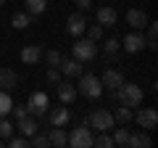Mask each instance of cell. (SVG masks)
I'll list each match as a JSON object with an SVG mask.
<instances>
[{"label":"cell","mask_w":158,"mask_h":148,"mask_svg":"<svg viewBox=\"0 0 158 148\" xmlns=\"http://www.w3.org/2000/svg\"><path fill=\"white\" fill-rule=\"evenodd\" d=\"M48 119H50V124H53V127H63V124H69L71 114H69L66 103H63V106H58V108H53L50 114H48Z\"/></svg>","instance_id":"15"},{"label":"cell","mask_w":158,"mask_h":148,"mask_svg":"<svg viewBox=\"0 0 158 148\" xmlns=\"http://www.w3.org/2000/svg\"><path fill=\"white\" fill-rule=\"evenodd\" d=\"M103 87H108V90H116V87H121V82H124V74L118 72V69H106V72H103Z\"/></svg>","instance_id":"13"},{"label":"cell","mask_w":158,"mask_h":148,"mask_svg":"<svg viewBox=\"0 0 158 148\" xmlns=\"http://www.w3.org/2000/svg\"><path fill=\"white\" fill-rule=\"evenodd\" d=\"M150 135L148 132H137V135H129V143L127 146H132V148H150Z\"/></svg>","instance_id":"21"},{"label":"cell","mask_w":158,"mask_h":148,"mask_svg":"<svg viewBox=\"0 0 158 148\" xmlns=\"http://www.w3.org/2000/svg\"><path fill=\"white\" fill-rule=\"evenodd\" d=\"M11 106H13V101H11V95H8V90H0V116L11 114Z\"/></svg>","instance_id":"25"},{"label":"cell","mask_w":158,"mask_h":148,"mask_svg":"<svg viewBox=\"0 0 158 148\" xmlns=\"http://www.w3.org/2000/svg\"><path fill=\"white\" fill-rule=\"evenodd\" d=\"M85 29H87V19H85V13H82V11L71 13V16L66 19V32L71 34V37H82Z\"/></svg>","instance_id":"8"},{"label":"cell","mask_w":158,"mask_h":148,"mask_svg":"<svg viewBox=\"0 0 158 148\" xmlns=\"http://www.w3.org/2000/svg\"><path fill=\"white\" fill-rule=\"evenodd\" d=\"M48 140H50V146H66V132L61 130V127H53V130H48Z\"/></svg>","instance_id":"22"},{"label":"cell","mask_w":158,"mask_h":148,"mask_svg":"<svg viewBox=\"0 0 158 148\" xmlns=\"http://www.w3.org/2000/svg\"><path fill=\"white\" fill-rule=\"evenodd\" d=\"M24 6H27V13L34 19V16L48 11V0H24Z\"/></svg>","instance_id":"20"},{"label":"cell","mask_w":158,"mask_h":148,"mask_svg":"<svg viewBox=\"0 0 158 148\" xmlns=\"http://www.w3.org/2000/svg\"><path fill=\"white\" fill-rule=\"evenodd\" d=\"M71 53H74V58H77V61H82V63H85V61H92V58L98 56V42L90 40V37H77Z\"/></svg>","instance_id":"4"},{"label":"cell","mask_w":158,"mask_h":148,"mask_svg":"<svg viewBox=\"0 0 158 148\" xmlns=\"http://www.w3.org/2000/svg\"><path fill=\"white\" fill-rule=\"evenodd\" d=\"M56 93H58V101L61 103H74V98H77V87L71 85V82H66V80H61V82H56Z\"/></svg>","instance_id":"11"},{"label":"cell","mask_w":158,"mask_h":148,"mask_svg":"<svg viewBox=\"0 0 158 148\" xmlns=\"http://www.w3.org/2000/svg\"><path fill=\"white\" fill-rule=\"evenodd\" d=\"M8 146H11V148H27L29 140L24 135H11V137H8Z\"/></svg>","instance_id":"32"},{"label":"cell","mask_w":158,"mask_h":148,"mask_svg":"<svg viewBox=\"0 0 158 148\" xmlns=\"http://www.w3.org/2000/svg\"><path fill=\"white\" fill-rule=\"evenodd\" d=\"M16 122H19V124H16V130L21 132L24 137H32L34 132H37V119H34L32 114H29V116H24V119H16Z\"/></svg>","instance_id":"19"},{"label":"cell","mask_w":158,"mask_h":148,"mask_svg":"<svg viewBox=\"0 0 158 148\" xmlns=\"http://www.w3.org/2000/svg\"><path fill=\"white\" fill-rule=\"evenodd\" d=\"M45 61H48V66H61V61H63V53L58 50V48H50V50L45 53Z\"/></svg>","instance_id":"26"},{"label":"cell","mask_w":158,"mask_h":148,"mask_svg":"<svg viewBox=\"0 0 158 148\" xmlns=\"http://www.w3.org/2000/svg\"><path fill=\"white\" fill-rule=\"evenodd\" d=\"M132 119H135L142 130H156V124H158V111H156V108H140V111L132 114Z\"/></svg>","instance_id":"7"},{"label":"cell","mask_w":158,"mask_h":148,"mask_svg":"<svg viewBox=\"0 0 158 148\" xmlns=\"http://www.w3.org/2000/svg\"><path fill=\"white\" fill-rule=\"evenodd\" d=\"M3 3H6V0H0V6H3Z\"/></svg>","instance_id":"36"},{"label":"cell","mask_w":158,"mask_h":148,"mask_svg":"<svg viewBox=\"0 0 158 148\" xmlns=\"http://www.w3.org/2000/svg\"><path fill=\"white\" fill-rule=\"evenodd\" d=\"M11 111L16 114V119H24V116H29V108H27V103H16V106H11Z\"/></svg>","instance_id":"34"},{"label":"cell","mask_w":158,"mask_h":148,"mask_svg":"<svg viewBox=\"0 0 158 148\" xmlns=\"http://www.w3.org/2000/svg\"><path fill=\"white\" fill-rule=\"evenodd\" d=\"M129 135H132V132L127 130V127L113 130V146H127V143H129Z\"/></svg>","instance_id":"27"},{"label":"cell","mask_w":158,"mask_h":148,"mask_svg":"<svg viewBox=\"0 0 158 148\" xmlns=\"http://www.w3.org/2000/svg\"><path fill=\"white\" fill-rule=\"evenodd\" d=\"M66 146L71 148H90L92 146V130L87 122H82L79 127H74L71 135H66Z\"/></svg>","instance_id":"2"},{"label":"cell","mask_w":158,"mask_h":148,"mask_svg":"<svg viewBox=\"0 0 158 148\" xmlns=\"http://www.w3.org/2000/svg\"><path fill=\"white\" fill-rule=\"evenodd\" d=\"M121 48H124L127 53H140L142 48H145V34H142L140 29H137V32H129L124 37V45Z\"/></svg>","instance_id":"9"},{"label":"cell","mask_w":158,"mask_h":148,"mask_svg":"<svg viewBox=\"0 0 158 148\" xmlns=\"http://www.w3.org/2000/svg\"><path fill=\"white\" fill-rule=\"evenodd\" d=\"M132 114H135V111H132L129 106H124V103H121V108H116V114H113V122L127 124V122H132Z\"/></svg>","instance_id":"23"},{"label":"cell","mask_w":158,"mask_h":148,"mask_svg":"<svg viewBox=\"0 0 158 148\" xmlns=\"http://www.w3.org/2000/svg\"><path fill=\"white\" fill-rule=\"evenodd\" d=\"M40 58H42V48L40 45H24L21 48V61L24 63L34 66V63H40Z\"/></svg>","instance_id":"16"},{"label":"cell","mask_w":158,"mask_h":148,"mask_svg":"<svg viewBox=\"0 0 158 148\" xmlns=\"http://www.w3.org/2000/svg\"><path fill=\"white\" fill-rule=\"evenodd\" d=\"M61 74H66V77H79V74H82V61H77V58H63L61 61Z\"/></svg>","instance_id":"18"},{"label":"cell","mask_w":158,"mask_h":148,"mask_svg":"<svg viewBox=\"0 0 158 148\" xmlns=\"http://www.w3.org/2000/svg\"><path fill=\"white\" fill-rule=\"evenodd\" d=\"M29 146H34V148H48V146H50V140H48V135H37V132H34L32 140H29Z\"/></svg>","instance_id":"31"},{"label":"cell","mask_w":158,"mask_h":148,"mask_svg":"<svg viewBox=\"0 0 158 148\" xmlns=\"http://www.w3.org/2000/svg\"><path fill=\"white\" fill-rule=\"evenodd\" d=\"M11 24H13V29H27L29 24H32V16H29V13H13Z\"/></svg>","instance_id":"24"},{"label":"cell","mask_w":158,"mask_h":148,"mask_svg":"<svg viewBox=\"0 0 158 148\" xmlns=\"http://www.w3.org/2000/svg\"><path fill=\"white\" fill-rule=\"evenodd\" d=\"M85 122L90 124V130H98V132L113 130V114H111V111H106V108H95Z\"/></svg>","instance_id":"5"},{"label":"cell","mask_w":158,"mask_h":148,"mask_svg":"<svg viewBox=\"0 0 158 148\" xmlns=\"http://www.w3.org/2000/svg\"><path fill=\"white\" fill-rule=\"evenodd\" d=\"M13 135V124L6 119V116H0V140H8Z\"/></svg>","instance_id":"29"},{"label":"cell","mask_w":158,"mask_h":148,"mask_svg":"<svg viewBox=\"0 0 158 148\" xmlns=\"http://www.w3.org/2000/svg\"><path fill=\"white\" fill-rule=\"evenodd\" d=\"M92 146H98V148H113V137L106 135V132H100L98 137H92Z\"/></svg>","instance_id":"28"},{"label":"cell","mask_w":158,"mask_h":148,"mask_svg":"<svg viewBox=\"0 0 158 148\" xmlns=\"http://www.w3.org/2000/svg\"><path fill=\"white\" fill-rule=\"evenodd\" d=\"M0 146H3V140H0Z\"/></svg>","instance_id":"37"},{"label":"cell","mask_w":158,"mask_h":148,"mask_svg":"<svg viewBox=\"0 0 158 148\" xmlns=\"http://www.w3.org/2000/svg\"><path fill=\"white\" fill-rule=\"evenodd\" d=\"M113 95L124 103V106H129V108L142 106V87L135 85V82H121V87H116Z\"/></svg>","instance_id":"1"},{"label":"cell","mask_w":158,"mask_h":148,"mask_svg":"<svg viewBox=\"0 0 158 148\" xmlns=\"http://www.w3.org/2000/svg\"><path fill=\"white\" fill-rule=\"evenodd\" d=\"M45 80L50 82V85L61 82V69H58V66H50V69H48V74H45Z\"/></svg>","instance_id":"33"},{"label":"cell","mask_w":158,"mask_h":148,"mask_svg":"<svg viewBox=\"0 0 158 148\" xmlns=\"http://www.w3.org/2000/svg\"><path fill=\"white\" fill-rule=\"evenodd\" d=\"M118 50H121V42H118L116 37H108V40L103 42V53H106V61H108V63H116Z\"/></svg>","instance_id":"17"},{"label":"cell","mask_w":158,"mask_h":148,"mask_svg":"<svg viewBox=\"0 0 158 148\" xmlns=\"http://www.w3.org/2000/svg\"><path fill=\"white\" fill-rule=\"evenodd\" d=\"M74 3H77V8H79L82 13H85V11H90V8H92V0H74Z\"/></svg>","instance_id":"35"},{"label":"cell","mask_w":158,"mask_h":148,"mask_svg":"<svg viewBox=\"0 0 158 148\" xmlns=\"http://www.w3.org/2000/svg\"><path fill=\"white\" fill-rule=\"evenodd\" d=\"M103 29H106V27H100V24H92V27H87L85 29V32H87V37H90V40H103Z\"/></svg>","instance_id":"30"},{"label":"cell","mask_w":158,"mask_h":148,"mask_svg":"<svg viewBox=\"0 0 158 148\" xmlns=\"http://www.w3.org/2000/svg\"><path fill=\"white\" fill-rule=\"evenodd\" d=\"M27 108H29V114H32V116H45L48 108H50V101H48L45 93H32L29 101H27Z\"/></svg>","instance_id":"6"},{"label":"cell","mask_w":158,"mask_h":148,"mask_svg":"<svg viewBox=\"0 0 158 148\" xmlns=\"http://www.w3.org/2000/svg\"><path fill=\"white\" fill-rule=\"evenodd\" d=\"M19 85V74L8 66H0V90H13Z\"/></svg>","instance_id":"14"},{"label":"cell","mask_w":158,"mask_h":148,"mask_svg":"<svg viewBox=\"0 0 158 148\" xmlns=\"http://www.w3.org/2000/svg\"><path fill=\"white\" fill-rule=\"evenodd\" d=\"M148 21H150V19H148V13L142 11V8H129V11H127V24H129L132 29H145Z\"/></svg>","instance_id":"10"},{"label":"cell","mask_w":158,"mask_h":148,"mask_svg":"<svg viewBox=\"0 0 158 148\" xmlns=\"http://www.w3.org/2000/svg\"><path fill=\"white\" fill-rule=\"evenodd\" d=\"M77 93H82V95H87V98H100V93H103V82H100V77H95V74H79V85H77Z\"/></svg>","instance_id":"3"},{"label":"cell","mask_w":158,"mask_h":148,"mask_svg":"<svg viewBox=\"0 0 158 148\" xmlns=\"http://www.w3.org/2000/svg\"><path fill=\"white\" fill-rule=\"evenodd\" d=\"M95 19H98V24H100V27H116V21H118V13H116V8H111V6H103V8H98Z\"/></svg>","instance_id":"12"}]
</instances>
